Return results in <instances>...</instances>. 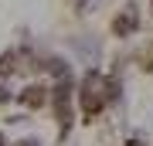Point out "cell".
<instances>
[{
	"mask_svg": "<svg viewBox=\"0 0 153 146\" xmlns=\"http://www.w3.org/2000/svg\"><path fill=\"white\" fill-rule=\"evenodd\" d=\"M17 102L27 109V112H34V109L48 105V88H44V85H38V82H31V85H24V88H21Z\"/></svg>",
	"mask_w": 153,
	"mask_h": 146,
	"instance_id": "6da1fadb",
	"label": "cell"
},
{
	"mask_svg": "<svg viewBox=\"0 0 153 146\" xmlns=\"http://www.w3.org/2000/svg\"><path fill=\"white\" fill-rule=\"evenodd\" d=\"M136 27H140L136 7H126V10L112 21V34H116V38H129V34H136Z\"/></svg>",
	"mask_w": 153,
	"mask_h": 146,
	"instance_id": "7a4b0ae2",
	"label": "cell"
},
{
	"mask_svg": "<svg viewBox=\"0 0 153 146\" xmlns=\"http://www.w3.org/2000/svg\"><path fill=\"white\" fill-rule=\"evenodd\" d=\"M14 146H41V139H38V136H31V139H27V136H24V139H17Z\"/></svg>",
	"mask_w": 153,
	"mask_h": 146,
	"instance_id": "3957f363",
	"label": "cell"
},
{
	"mask_svg": "<svg viewBox=\"0 0 153 146\" xmlns=\"http://www.w3.org/2000/svg\"><path fill=\"white\" fill-rule=\"evenodd\" d=\"M7 102H10V88L0 85V105H7Z\"/></svg>",
	"mask_w": 153,
	"mask_h": 146,
	"instance_id": "277c9868",
	"label": "cell"
},
{
	"mask_svg": "<svg viewBox=\"0 0 153 146\" xmlns=\"http://www.w3.org/2000/svg\"><path fill=\"white\" fill-rule=\"evenodd\" d=\"M0 146H7V139H4V133H0Z\"/></svg>",
	"mask_w": 153,
	"mask_h": 146,
	"instance_id": "5b68a950",
	"label": "cell"
}]
</instances>
